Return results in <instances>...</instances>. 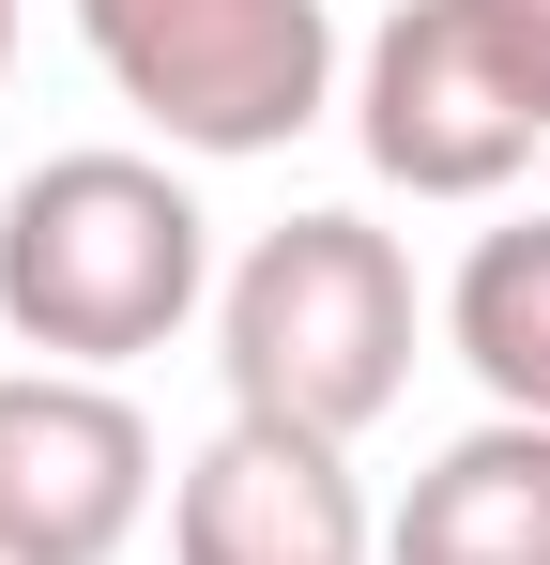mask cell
<instances>
[{
	"instance_id": "obj_1",
	"label": "cell",
	"mask_w": 550,
	"mask_h": 565,
	"mask_svg": "<svg viewBox=\"0 0 550 565\" xmlns=\"http://www.w3.org/2000/svg\"><path fill=\"white\" fill-rule=\"evenodd\" d=\"M214 306V214L169 153H46L0 199V337L31 367H138Z\"/></svg>"
},
{
	"instance_id": "obj_2",
	"label": "cell",
	"mask_w": 550,
	"mask_h": 565,
	"mask_svg": "<svg viewBox=\"0 0 550 565\" xmlns=\"http://www.w3.org/2000/svg\"><path fill=\"white\" fill-rule=\"evenodd\" d=\"M214 367H230V413H261V428H321V444L382 428L398 382H413V260H398V230H367V214L261 230L214 276Z\"/></svg>"
},
{
	"instance_id": "obj_3",
	"label": "cell",
	"mask_w": 550,
	"mask_h": 565,
	"mask_svg": "<svg viewBox=\"0 0 550 565\" xmlns=\"http://www.w3.org/2000/svg\"><path fill=\"white\" fill-rule=\"evenodd\" d=\"M92 77L138 107L169 153H290L337 107V15L321 0H77Z\"/></svg>"
},
{
	"instance_id": "obj_4",
	"label": "cell",
	"mask_w": 550,
	"mask_h": 565,
	"mask_svg": "<svg viewBox=\"0 0 550 565\" xmlns=\"http://www.w3.org/2000/svg\"><path fill=\"white\" fill-rule=\"evenodd\" d=\"M352 138L398 199H505L550 138L505 0H398L352 46Z\"/></svg>"
},
{
	"instance_id": "obj_5",
	"label": "cell",
	"mask_w": 550,
	"mask_h": 565,
	"mask_svg": "<svg viewBox=\"0 0 550 565\" xmlns=\"http://www.w3.org/2000/svg\"><path fill=\"white\" fill-rule=\"evenodd\" d=\"M154 413L92 367H0V565H123L154 520Z\"/></svg>"
},
{
	"instance_id": "obj_6",
	"label": "cell",
	"mask_w": 550,
	"mask_h": 565,
	"mask_svg": "<svg viewBox=\"0 0 550 565\" xmlns=\"http://www.w3.org/2000/svg\"><path fill=\"white\" fill-rule=\"evenodd\" d=\"M169 565H382V520L352 489V444L230 413L169 473Z\"/></svg>"
},
{
	"instance_id": "obj_7",
	"label": "cell",
	"mask_w": 550,
	"mask_h": 565,
	"mask_svg": "<svg viewBox=\"0 0 550 565\" xmlns=\"http://www.w3.org/2000/svg\"><path fill=\"white\" fill-rule=\"evenodd\" d=\"M382 565H550V428H536V413L458 428L444 459L398 489Z\"/></svg>"
},
{
	"instance_id": "obj_8",
	"label": "cell",
	"mask_w": 550,
	"mask_h": 565,
	"mask_svg": "<svg viewBox=\"0 0 550 565\" xmlns=\"http://www.w3.org/2000/svg\"><path fill=\"white\" fill-rule=\"evenodd\" d=\"M444 352L489 382V413H536V428H550V214H505V230L458 245Z\"/></svg>"
},
{
	"instance_id": "obj_9",
	"label": "cell",
	"mask_w": 550,
	"mask_h": 565,
	"mask_svg": "<svg viewBox=\"0 0 550 565\" xmlns=\"http://www.w3.org/2000/svg\"><path fill=\"white\" fill-rule=\"evenodd\" d=\"M505 31H520V77H536V107H550V0H505Z\"/></svg>"
},
{
	"instance_id": "obj_10",
	"label": "cell",
	"mask_w": 550,
	"mask_h": 565,
	"mask_svg": "<svg viewBox=\"0 0 550 565\" xmlns=\"http://www.w3.org/2000/svg\"><path fill=\"white\" fill-rule=\"evenodd\" d=\"M15 15H31V0H0V62H15Z\"/></svg>"
}]
</instances>
